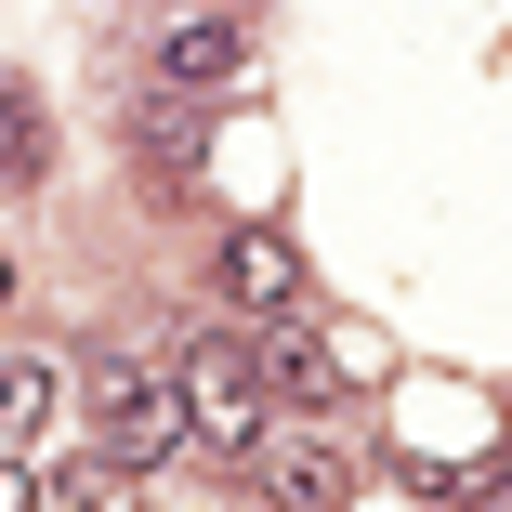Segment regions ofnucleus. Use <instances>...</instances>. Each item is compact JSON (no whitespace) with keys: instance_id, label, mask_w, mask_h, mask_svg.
<instances>
[{"instance_id":"6","label":"nucleus","mask_w":512,"mask_h":512,"mask_svg":"<svg viewBox=\"0 0 512 512\" xmlns=\"http://www.w3.org/2000/svg\"><path fill=\"white\" fill-rule=\"evenodd\" d=\"M263 381H276L289 407H329V394H342V355H329L316 329H276V355H263Z\"/></svg>"},{"instance_id":"8","label":"nucleus","mask_w":512,"mask_h":512,"mask_svg":"<svg viewBox=\"0 0 512 512\" xmlns=\"http://www.w3.org/2000/svg\"><path fill=\"white\" fill-rule=\"evenodd\" d=\"M53 421V368L40 355H0V434H40Z\"/></svg>"},{"instance_id":"9","label":"nucleus","mask_w":512,"mask_h":512,"mask_svg":"<svg viewBox=\"0 0 512 512\" xmlns=\"http://www.w3.org/2000/svg\"><path fill=\"white\" fill-rule=\"evenodd\" d=\"M0 512H40V473L27 460H0Z\"/></svg>"},{"instance_id":"10","label":"nucleus","mask_w":512,"mask_h":512,"mask_svg":"<svg viewBox=\"0 0 512 512\" xmlns=\"http://www.w3.org/2000/svg\"><path fill=\"white\" fill-rule=\"evenodd\" d=\"M460 499H473V512H512V473H486V486H460Z\"/></svg>"},{"instance_id":"5","label":"nucleus","mask_w":512,"mask_h":512,"mask_svg":"<svg viewBox=\"0 0 512 512\" xmlns=\"http://www.w3.org/2000/svg\"><path fill=\"white\" fill-rule=\"evenodd\" d=\"M263 473H276V499H289V512H342V499H355V460H342L329 434H276V447H263Z\"/></svg>"},{"instance_id":"2","label":"nucleus","mask_w":512,"mask_h":512,"mask_svg":"<svg viewBox=\"0 0 512 512\" xmlns=\"http://www.w3.org/2000/svg\"><path fill=\"white\" fill-rule=\"evenodd\" d=\"M184 434L263 447V355H250L237 329H197V342H184Z\"/></svg>"},{"instance_id":"1","label":"nucleus","mask_w":512,"mask_h":512,"mask_svg":"<svg viewBox=\"0 0 512 512\" xmlns=\"http://www.w3.org/2000/svg\"><path fill=\"white\" fill-rule=\"evenodd\" d=\"M79 407H92V434H106V460H158V447L184 434V368H158V355H92Z\"/></svg>"},{"instance_id":"7","label":"nucleus","mask_w":512,"mask_h":512,"mask_svg":"<svg viewBox=\"0 0 512 512\" xmlns=\"http://www.w3.org/2000/svg\"><path fill=\"white\" fill-rule=\"evenodd\" d=\"M53 171V132H40V106L27 92H0V184H40Z\"/></svg>"},{"instance_id":"3","label":"nucleus","mask_w":512,"mask_h":512,"mask_svg":"<svg viewBox=\"0 0 512 512\" xmlns=\"http://www.w3.org/2000/svg\"><path fill=\"white\" fill-rule=\"evenodd\" d=\"M224 302H237V316L302 329V250H289L276 224H237V237H224Z\"/></svg>"},{"instance_id":"4","label":"nucleus","mask_w":512,"mask_h":512,"mask_svg":"<svg viewBox=\"0 0 512 512\" xmlns=\"http://www.w3.org/2000/svg\"><path fill=\"white\" fill-rule=\"evenodd\" d=\"M158 79H171V92H237V79H250V27H237V14L158 27Z\"/></svg>"},{"instance_id":"11","label":"nucleus","mask_w":512,"mask_h":512,"mask_svg":"<svg viewBox=\"0 0 512 512\" xmlns=\"http://www.w3.org/2000/svg\"><path fill=\"white\" fill-rule=\"evenodd\" d=\"M0 316H14V263H0Z\"/></svg>"}]
</instances>
